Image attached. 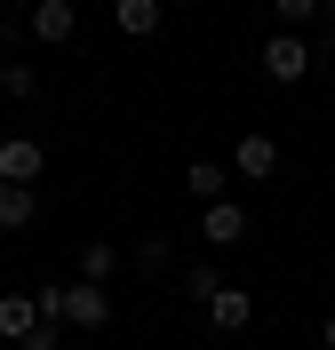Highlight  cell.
Listing matches in <instances>:
<instances>
[{
	"label": "cell",
	"mask_w": 335,
	"mask_h": 350,
	"mask_svg": "<svg viewBox=\"0 0 335 350\" xmlns=\"http://www.w3.org/2000/svg\"><path fill=\"white\" fill-rule=\"evenodd\" d=\"M160 24H168V0H112V32H128V40H152Z\"/></svg>",
	"instance_id": "8"
},
{
	"label": "cell",
	"mask_w": 335,
	"mask_h": 350,
	"mask_svg": "<svg viewBox=\"0 0 335 350\" xmlns=\"http://www.w3.org/2000/svg\"><path fill=\"white\" fill-rule=\"evenodd\" d=\"M24 32H32L40 48H64L72 32H80V8H72V0H32V16H24Z\"/></svg>",
	"instance_id": "5"
},
{
	"label": "cell",
	"mask_w": 335,
	"mask_h": 350,
	"mask_svg": "<svg viewBox=\"0 0 335 350\" xmlns=\"http://www.w3.org/2000/svg\"><path fill=\"white\" fill-rule=\"evenodd\" d=\"M32 310H40L48 327H64V279H40V286H32Z\"/></svg>",
	"instance_id": "15"
},
{
	"label": "cell",
	"mask_w": 335,
	"mask_h": 350,
	"mask_svg": "<svg viewBox=\"0 0 335 350\" xmlns=\"http://www.w3.org/2000/svg\"><path fill=\"white\" fill-rule=\"evenodd\" d=\"M40 175H48L40 135H0V183H24V191H40Z\"/></svg>",
	"instance_id": "3"
},
{
	"label": "cell",
	"mask_w": 335,
	"mask_h": 350,
	"mask_svg": "<svg viewBox=\"0 0 335 350\" xmlns=\"http://www.w3.org/2000/svg\"><path fill=\"white\" fill-rule=\"evenodd\" d=\"M32 327H40V310H32V295H16V286H8V295H0V342H24Z\"/></svg>",
	"instance_id": "10"
},
{
	"label": "cell",
	"mask_w": 335,
	"mask_h": 350,
	"mask_svg": "<svg viewBox=\"0 0 335 350\" xmlns=\"http://www.w3.org/2000/svg\"><path fill=\"white\" fill-rule=\"evenodd\" d=\"M112 271H120V247H104V239H88V247H80V279H96V286H104Z\"/></svg>",
	"instance_id": "14"
},
{
	"label": "cell",
	"mask_w": 335,
	"mask_h": 350,
	"mask_svg": "<svg viewBox=\"0 0 335 350\" xmlns=\"http://www.w3.org/2000/svg\"><path fill=\"white\" fill-rule=\"evenodd\" d=\"M104 327H112V286L64 279V334H104Z\"/></svg>",
	"instance_id": "1"
},
{
	"label": "cell",
	"mask_w": 335,
	"mask_h": 350,
	"mask_svg": "<svg viewBox=\"0 0 335 350\" xmlns=\"http://www.w3.org/2000/svg\"><path fill=\"white\" fill-rule=\"evenodd\" d=\"M176 286H184V303H200V310H208V295H216V286H232V279H223L216 262H184Z\"/></svg>",
	"instance_id": "12"
},
{
	"label": "cell",
	"mask_w": 335,
	"mask_h": 350,
	"mask_svg": "<svg viewBox=\"0 0 335 350\" xmlns=\"http://www.w3.org/2000/svg\"><path fill=\"white\" fill-rule=\"evenodd\" d=\"M232 175H247V183H271V175H280V144H271L264 128H247L240 144H232Z\"/></svg>",
	"instance_id": "6"
},
{
	"label": "cell",
	"mask_w": 335,
	"mask_h": 350,
	"mask_svg": "<svg viewBox=\"0 0 335 350\" xmlns=\"http://www.w3.org/2000/svg\"><path fill=\"white\" fill-rule=\"evenodd\" d=\"M136 271H176V247L160 239V231H152V239H136Z\"/></svg>",
	"instance_id": "16"
},
{
	"label": "cell",
	"mask_w": 335,
	"mask_h": 350,
	"mask_svg": "<svg viewBox=\"0 0 335 350\" xmlns=\"http://www.w3.org/2000/svg\"><path fill=\"white\" fill-rule=\"evenodd\" d=\"M223 183H232V159H192V167H184V191L200 199V207L223 199Z\"/></svg>",
	"instance_id": "9"
},
{
	"label": "cell",
	"mask_w": 335,
	"mask_h": 350,
	"mask_svg": "<svg viewBox=\"0 0 335 350\" xmlns=\"http://www.w3.org/2000/svg\"><path fill=\"white\" fill-rule=\"evenodd\" d=\"M0 96H8V104H32V96H40V72L8 56V64H0Z\"/></svg>",
	"instance_id": "13"
},
{
	"label": "cell",
	"mask_w": 335,
	"mask_h": 350,
	"mask_svg": "<svg viewBox=\"0 0 335 350\" xmlns=\"http://www.w3.org/2000/svg\"><path fill=\"white\" fill-rule=\"evenodd\" d=\"M32 215H40V191H24V183H0V231H24Z\"/></svg>",
	"instance_id": "11"
},
{
	"label": "cell",
	"mask_w": 335,
	"mask_h": 350,
	"mask_svg": "<svg viewBox=\"0 0 335 350\" xmlns=\"http://www.w3.org/2000/svg\"><path fill=\"white\" fill-rule=\"evenodd\" d=\"M0 40H8V8H0Z\"/></svg>",
	"instance_id": "20"
},
{
	"label": "cell",
	"mask_w": 335,
	"mask_h": 350,
	"mask_svg": "<svg viewBox=\"0 0 335 350\" xmlns=\"http://www.w3.org/2000/svg\"><path fill=\"white\" fill-rule=\"evenodd\" d=\"M319 350H335V310H327V319H319Z\"/></svg>",
	"instance_id": "19"
},
{
	"label": "cell",
	"mask_w": 335,
	"mask_h": 350,
	"mask_svg": "<svg viewBox=\"0 0 335 350\" xmlns=\"http://www.w3.org/2000/svg\"><path fill=\"white\" fill-rule=\"evenodd\" d=\"M208 327L216 334H247L256 327V295H247V286H216V295H208Z\"/></svg>",
	"instance_id": "7"
},
{
	"label": "cell",
	"mask_w": 335,
	"mask_h": 350,
	"mask_svg": "<svg viewBox=\"0 0 335 350\" xmlns=\"http://www.w3.org/2000/svg\"><path fill=\"white\" fill-rule=\"evenodd\" d=\"M16 350H64V327H48V319H40V327L24 334V342H16Z\"/></svg>",
	"instance_id": "18"
},
{
	"label": "cell",
	"mask_w": 335,
	"mask_h": 350,
	"mask_svg": "<svg viewBox=\"0 0 335 350\" xmlns=\"http://www.w3.org/2000/svg\"><path fill=\"white\" fill-rule=\"evenodd\" d=\"M312 40H303V32H271L264 40V80H280V88H295V80H312Z\"/></svg>",
	"instance_id": "2"
},
{
	"label": "cell",
	"mask_w": 335,
	"mask_h": 350,
	"mask_svg": "<svg viewBox=\"0 0 335 350\" xmlns=\"http://www.w3.org/2000/svg\"><path fill=\"white\" fill-rule=\"evenodd\" d=\"M327 0H271V16H280V32H295V24H312Z\"/></svg>",
	"instance_id": "17"
},
{
	"label": "cell",
	"mask_w": 335,
	"mask_h": 350,
	"mask_svg": "<svg viewBox=\"0 0 335 350\" xmlns=\"http://www.w3.org/2000/svg\"><path fill=\"white\" fill-rule=\"evenodd\" d=\"M247 223H256V215H247L240 199H208V207H200V247H240Z\"/></svg>",
	"instance_id": "4"
}]
</instances>
